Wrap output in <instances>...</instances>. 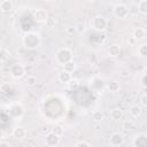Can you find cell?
<instances>
[{
    "mask_svg": "<svg viewBox=\"0 0 147 147\" xmlns=\"http://www.w3.org/2000/svg\"><path fill=\"white\" fill-rule=\"evenodd\" d=\"M45 24H46V26H47L48 29H54V28L57 25V18L54 17V16H48V18H47V21L45 22Z\"/></svg>",
    "mask_w": 147,
    "mask_h": 147,
    "instance_id": "7402d4cb",
    "label": "cell"
},
{
    "mask_svg": "<svg viewBox=\"0 0 147 147\" xmlns=\"http://www.w3.org/2000/svg\"><path fill=\"white\" fill-rule=\"evenodd\" d=\"M14 8V3L10 0H3L0 2V11L2 13H9L10 10H13Z\"/></svg>",
    "mask_w": 147,
    "mask_h": 147,
    "instance_id": "5bb4252c",
    "label": "cell"
},
{
    "mask_svg": "<svg viewBox=\"0 0 147 147\" xmlns=\"http://www.w3.org/2000/svg\"><path fill=\"white\" fill-rule=\"evenodd\" d=\"M8 114L9 116H11L13 118H20L23 116L24 114V107L21 105V103H13L9 109H8Z\"/></svg>",
    "mask_w": 147,
    "mask_h": 147,
    "instance_id": "8992f818",
    "label": "cell"
},
{
    "mask_svg": "<svg viewBox=\"0 0 147 147\" xmlns=\"http://www.w3.org/2000/svg\"><path fill=\"white\" fill-rule=\"evenodd\" d=\"M139 106L141 108H146L147 107V94L146 93H142L139 98Z\"/></svg>",
    "mask_w": 147,
    "mask_h": 147,
    "instance_id": "f1b7e54d",
    "label": "cell"
},
{
    "mask_svg": "<svg viewBox=\"0 0 147 147\" xmlns=\"http://www.w3.org/2000/svg\"><path fill=\"white\" fill-rule=\"evenodd\" d=\"M65 32L68 34H74V33H76V29H75V26H68L65 29Z\"/></svg>",
    "mask_w": 147,
    "mask_h": 147,
    "instance_id": "1f68e13d",
    "label": "cell"
},
{
    "mask_svg": "<svg viewBox=\"0 0 147 147\" xmlns=\"http://www.w3.org/2000/svg\"><path fill=\"white\" fill-rule=\"evenodd\" d=\"M138 56L139 57H145L147 55V45L146 44H142L138 47V52H137Z\"/></svg>",
    "mask_w": 147,
    "mask_h": 147,
    "instance_id": "d4e9b609",
    "label": "cell"
},
{
    "mask_svg": "<svg viewBox=\"0 0 147 147\" xmlns=\"http://www.w3.org/2000/svg\"><path fill=\"white\" fill-rule=\"evenodd\" d=\"M142 113V108L139 105H133L129 108V114L133 117V118H138Z\"/></svg>",
    "mask_w": 147,
    "mask_h": 147,
    "instance_id": "2e32d148",
    "label": "cell"
},
{
    "mask_svg": "<svg viewBox=\"0 0 147 147\" xmlns=\"http://www.w3.org/2000/svg\"><path fill=\"white\" fill-rule=\"evenodd\" d=\"M33 18L39 23H45L48 18V13L44 8H37L33 11Z\"/></svg>",
    "mask_w": 147,
    "mask_h": 147,
    "instance_id": "30bf717a",
    "label": "cell"
},
{
    "mask_svg": "<svg viewBox=\"0 0 147 147\" xmlns=\"http://www.w3.org/2000/svg\"><path fill=\"white\" fill-rule=\"evenodd\" d=\"M51 132H53L54 134H56V136H59V137H62L63 133H64V129H63L61 125H55V127L52 129Z\"/></svg>",
    "mask_w": 147,
    "mask_h": 147,
    "instance_id": "83f0119b",
    "label": "cell"
},
{
    "mask_svg": "<svg viewBox=\"0 0 147 147\" xmlns=\"http://www.w3.org/2000/svg\"><path fill=\"white\" fill-rule=\"evenodd\" d=\"M9 72L14 79H21L25 75V67L21 63H15L10 67Z\"/></svg>",
    "mask_w": 147,
    "mask_h": 147,
    "instance_id": "5b68a950",
    "label": "cell"
},
{
    "mask_svg": "<svg viewBox=\"0 0 147 147\" xmlns=\"http://www.w3.org/2000/svg\"><path fill=\"white\" fill-rule=\"evenodd\" d=\"M25 83H26L28 86H34L37 84V77L34 75H29L25 78Z\"/></svg>",
    "mask_w": 147,
    "mask_h": 147,
    "instance_id": "4316f807",
    "label": "cell"
},
{
    "mask_svg": "<svg viewBox=\"0 0 147 147\" xmlns=\"http://www.w3.org/2000/svg\"><path fill=\"white\" fill-rule=\"evenodd\" d=\"M0 147H11V145L7 141H0Z\"/></svg>",
    "mask_w": 147,
    "mask_h": 147,
    "instance_id": "e575fe53",
    "label": "cell"
},
{
    "mask_svg": "<svg viewBox=\"0 0 147 147\" xmlns=\"http://www.w3.org/2000/svg\"><path fill=\"white\" fill-rule=\"evenodd\" d=\"M123 115H124L123 114V110L121 108H118V107L113 108L110 110V117H111L113 121H121L123 118Z\"/></svg>",
    "mask_w": 147,
    "mask_h": 147,
    "instance_id": "9a60e30c",
    "label": "cell"
},
{
    "mask_svg": "<svg viewBox=\"0 0 147 147\" xmlns=\"http://www.w3.org/2000/svg\"><path fill=\"white\" fill-rule=\"evenodd\" d=\"M75 29H76V32H78V33H84V32L86 31L87 26H86V24H85L84 22H78V23L75 25Z\"/></svg>",
    "mask_w": 147,
    "mask_h": 147,
    "instance_id": "484cf974",
    "label": "cell"
},
{
    "mask_svg": "<svg viewBox=\"0 0 147 147\" xmlns=\"http://www.w3.org/2000/svg\"><path fill=\"white\" fill-rule=\"evenodd\" d=\"M122 52V47L119 44H113L108 48V55L111 57H117Z\"/></svg>",
    "mask_w": 147,
    "mask_h": 147,
    "instance_id": "4fadbf2b",
    "label": "cell"
},
{
    "mask_svg": "<svg viewBox=\"0 0 147 147\" xmlns=\"http://www.w3.org/2000/svg\"><path fill=\"white\" fill-rule=\"evenodd\" d=\"M113 14L117 18H126L129 16V9L125 3H116L113 7Z\"/></svg>",
    "mask_w": 147,
    "mask_h": 147,
    "instance_id": "277c9868",
    "label": "cell"
},
{
    "mask_svg": "<svg viewBox=\"0 0 147 147\" xmlns=\"http://www.w3.org/2000/svg\"><path fill=\"white\" fill-rule=\"evenodd\" d=\"M93 117H94V119L100 121V119H102V113H101V111H96V113L93 115Z\"/></svg>",
    "mask_w": 147,
    "mask_h": 147,
    "instance_id": "d6a6232c",
    "label": "cell"
},
{
    "mask_svg": "<svg viewBox=\"0 0 147 147\" xmlns=\"http://www.w3.org/2000/svg\"><path fill=\"white\" fill-rule=\"evenodd\" d=\"M127 9H129V15L136 16V15H138V14H139L138 6H137V3H136V2H132V3H131L129 7H127Z\"/></svg>",
    "mask_w": 147,
    "mask_h": 147,
    "instance_id": "cb8c5ba5",
    "label": "cell"
},
{
    "mask_svg": "<svg viewBox=\"0 0 147 147\" xmlns=\"http://www.w3.org/2000/svg\"><path fill=\"white\" fill-rule=\"evenodd\" d=\"M71 78H72L71 74H69V72H67V71H64V70L60 71L59 75H57V79H59V82L62 83V84H68V82H69Z\"/></svg>",
    "mask_w": 147,
    "mask_h": 147,
    "instance_id": "e0dca14e",
    "label": "cell"
},
{
    "mask_svg": "<svg viewBox=\"0 0 147 147\" xmlns=\"http://www.w3.org/2000/svg\"><path fill=\"white\" fill-rule=\"evenodd\" d=\"M107 24H108V22H107L106 17L102 15H96L91 20V28L96 32L105 31L107 28Z\"/></svg>",
    "mask_w": 147,
    "mask_h": 147,
    "instance_id": "3957f363",
    "label": "cell"
},
{
    "mask_svg": "<svg viewBox=\"0 0 147 147\" xmlns=\"http://www.w3.org/2000/svg\"><path fill=\"white\" fill-rule=\"evenodd\" d=\"M10 57V52L6 47L0 48V62H6Z\"/></svg>",
    "mask_w": 147,
    "mask_h": 147,
    "instance_id": "ffe728a7",
    "label": "cell"
},
{
    "mask_svg": "<svg viewBox=\"0 0 147 147\" xmlns=\"http://www.w3.org/2000/svg\"><path fill=\"white\" fill-rule=\"evenodd\" d=\"M127 42H129V45H134L137 41H136V39L131 36V37H129V39H127Z\"/></svg>",
    "mask_w": 147,
    "mask_h": 147,
    "instance_id": "836d02e7",
    "label": "cell"
},
{
    "mask_svg": "<svg viewBox=\"0 0 147 147\" xmlns=\"http://www.w3.org/2000/svg\"><path fill=\"white\" fill-rule=\"evenodd\" d=\"M107 90L109 91V92H111V93H116V92H118L119 91V88H121V85H119V83L117 82V80H109L108 83H107Z\"/></svg>",
    "mask_w": 147,
    "mask_h": 147,
    "instance_id": "ac0fdd59",
    "label": "cell"
},
{
    "mask_svg": "<svg viewBox=\"0 0 147 147\" xmlns=\"http://www.w3.org/2000/svg\"><path fill=\"white\" fill-rule=\"evenodd\" d=\"M140 84H141V86L144 88H146V86H147V75L146 74H142L141 75V77H140Z\"/></svg>",
    "mask_w": 147,
    "mask_h": 147,
    "instance_id": "f546056e",
    "label": "cell"
},
{
    "mask_svg": "<svg viewBox=\"0 0 147 147\" xmlns=\"http://www.w3.org/2000/svg\"><path fill=\"white\" fill-rule=\"evenodd\" d=\"M22 44L26 49H36L41 45V36L37 31H29L23 36Z\"/></svg>",
    "mask_w": 147,
    "mask_h": 147,
    "instance_id": "6da1fadb",
    "label": "cell"
},
{
    "mask_svg": "<svg viewBox=\"0 0 147 147\" xmlns=\"http://www.w3.org/2000/svg\"><path fill=\"white\" fill-rule=\"evenodd\" d=\"M137 6H138V10L140 14H142V15L147 14V0H140L137 3Z\"/></svg>",
    "mask_w": 147,
    "mask_h": 147,
    "instance_id": "44dd1931",
    "label": "cell"
},
{
    "mask_svg": "<svg viewBox=\"0 0 147 147\" xmlns=\"http://www.w3.org/2000/svg\"><path fill=\"white\" fill-rule=\"evenodd\" d=\"M60 137L54 134L53 132H48L46 136H45V144L46 146L48 147H56L59 144H60Z\"/></svg>",
    "mask_w": 147,
    "mask_h": 147,
    "instance_id": "9c48e42d",
    "label": "cell"
},
{
    "mask_svg": "<svg viewBox=\"0 0 147 147\" xmlns=\"http://www.w3.org/2000/svg\"><path fill=\"white\" fill-rule=\"evenodd\" d=\"M132 37L136 39V41H141L145 39L146 37V30L141 26L139 28H136L133 31H132Z\"/></svg>",
    "mask_w": 147,
    "mask_h": 147,
    "instance_id": "7c38bea8",
    "label": "cell"
},
{
    "mask_svg": "<svg viewBox=\"0 0 147 147\" xmlns=\"http://www.w3.org/2000/svg\"><path fill=\"white\" fill-rule=\"evenodd\" d=\"M67 85H68V88H69V90L74 91V90H77V88H78L79 82H78V79H76V78H71V79L68 82Z\"/></svg>",
    "mask_w": 147,
    "mask_h": 147,
    "instance_id": "603a6c76",
    "label": "cell"
},
{
    "mask_svg": "<svg viewBox=\"0 0 147 147\" xmlns=\"http://www.w3.org/2000/svg\"><path fill=\"white\" fill-rule=\"evenodd\" d=\"M122 77H127L129 76V71L127 70H123V71H121V74H119Z\"/></svg>",
    "mask_w": 147,
    "mask_h": 147,
    "instance_id": "d590c367",
    "label": "cell"
},
{
    "mask_svg": "<svg viewBox=\"0 0 147 147\" xmlns=\"http://www.w3.org/2000/svg\"><path fill=\"white\" fill-rule=\"evenodd\" d=\"M133 147H147V134L145 132H140L136 134L132 139Z\"/></svg>",
    "mask_w": 147,
    "mask_h": 147,
    "instance_id": "52a82bcc",
    "label": "cell"
},
{
    "mask_svg": "<svg viewBox=\"0 0 147 147\" xmlns=\"http://www.w3.org/2000/svg\"><path fill=\"white\" fill-rule=\"evenodd\" d=\"M75 147H91L90 144H87L86 141H79L75 145Z\"/></svg>",
    "mask_w": 147,
    "mask_h": 147,
    "instance_id": "4dcf8cb0",
    "label": "cell"
},
{
    "mask_svg": "<svg viewBox=\"0 0 147 147\" xmlns=\"http://www.w3.org/2000/svg\"><path fill=\"white\" fill-rule=\"evenodd\" d=\"M11 134H13V137H14L15 139H20V140H22V139H24V138L26 137L28 131H26V129L23 127V126H15V127L13 129Z\"/></svg>",
    "mask_w": 147,
    "mask_h": 147,
    "instance_id": "8fae6325",
    "label": "cell"
},
{
    "mask_svg": "<svg viewBox=\"0 0 147 147\" xmlns=\"http://www.w3.org/2000/svg\"><path fill=\"white\" fill-rule=\"evenodd\" d=\"M72 60V51L68 47L60 48L55 54V61L60 65H64L67 62Z\"/></svg>",
    "mask_w": 147,
    "mask_h": 147,
    "instance_id": "7a4b0ae2",
    "label": "cell"
},
{
    "mask_svg": "<svg viewBox=\"0 0 147 147\" xmlns=\"http://www.w3.org/2000/svg\"><path fill=\"white\" fill-rule=\"evenodd\" d=\"M76 68H77V64H76V62H74L72 60L69 61V62H67V63L63 65V70L67 71V72H69V74H72V72L76 70Z\"/></svg>",
    "mask_w": 147,
    "mask_h": 147,
    "instance_id": "d6986e66",
    "label": "cell"
},
{
    "mask_svg": "<svg viewBox=\"0 0 147 147\" xmlns=\"http://www.w3.org/2000/svg\"><path fill=\"white\" fill-rule=\"evenodd\" d=\"M124 144V136L121 132H114L111 133L109 138V145L113 147H119Z\"/></svg>",
    "mask_w": 147,
    "mask_h": 147,
    "instance_id": "ba28073f",
    "label": "cell"
}]
</instances>
